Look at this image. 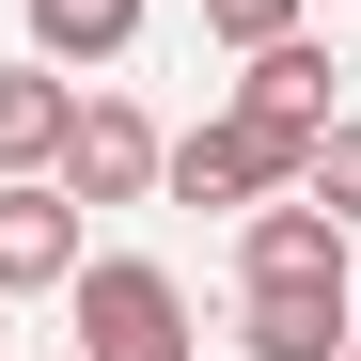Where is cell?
I'll list each match as a JSON object with an SVG mask.
<instances>
[{"label":"cell","instance_id":"1","mask_svg":"<svg viewBox=\"0 0 361 361\" xmlns=\"http://www.w3.org/2000/svg\"><path fill=\"white\" fill-rule=\"evenodd\" d=\"M157 189L173 204H267V189H298V142H267L252 110H204L189 142H157Z\"/></svg>","mask_w":361,"mask_h":361},{"label":"cell","instance_id":"2","mask_svg":"<svg viewBox=\"0 0 361 361\" xmlns=\"http://www.w3.org/2000/svg\"><path fill=\"white\" fill-rule=\"evenodd\" d=\"M63 283H79V361H126V345H173V330H189V298H173L157 252H79Z\"/></svg>","mask_w":361,"mask_h":361},{"label":"cell","instance_id":"3","mask_svg":"<svg viewBox=\"0 0 361 361\" xmlns=\"http://www.w3.org/2000/svg\"><path fill=\"white\" fill-rule=\"evenodd\" d=\"M47 189L63 204H157V126L126 94H79V126H63V157H47Z\"/></svg>","mask_w":361,"mask_h":361},{"label":"cell","instance_id":"4","mask_svg":"<svg viewBox=\"0 0 361 361\" xmlns=\"http://www.w3.org/2000/svg\"><path fill=\"white\" fill-rule=\"evenodd\" d=\"M345 252H361V235H345L330 204H298V189L235 204V283H345Z\"/></svg>","mask_w":361,"mask_h":361},{"label":"cell","instance_id":"5","mask_svg":"<svg viewBox=\"0 0 361 361\" xmlns=\"http://www.w3.org/2000/svg\"><path fill=\"white\" fill-rule=\"evenodd\" d=\"M361 283H235V361H345Z\"/></svg>","mask_w":361,"mask_h":361},{"label":"cell","instance_id":"6","mask_svg":"<svg viewBox=\"0 0 361 361\" xmlns=\"http://www.w3.org/2000/svg\"><path fill=\"white\" fill-rule=\"evenodd\" d=\"M63 267H79V204L47 173H0V298H47Z\"/></svg>","mask_w":361,"mask_h":361},{"label":"cell","instance_id":"7","mask_svg":"<svg viewBox=\"0 0 361 361\" xmlns=\"http://www.w3.org/2000/svg\"><path fill=\"white\" fill-rule=\"evenodd\" d=\"M235 63H252V79H235V110H252L267 142H314V126H330V47H314V32H283V47H235Z\"/></svg>","mask_w":361,"mask_h":361},{"label":"cell","instance_id":"8","mask_svg":"<svg viewBox=\"0 0 361 361\" xmlns=\"http://www.w3.org/2000/svg\"><path fill=\"white\" fill-rule=\"evenodd\" d=\"M63 126H79V79L63 63H0V173H47Z\"/></svg>","mask_w":361,"mask_h":361},{"label":"cell","instance_id":"9","mask_svg":"<svg viewBox=\"0 0 361 361\" xmlns=\"http://www.w3.org/2000/svg\"><path fill=\"white\" fill-rule=\"evenodd\" d=\"M126 47H142V0H32V63H126Z\"/></svg>","mask_w":361,"mask_h":361},{"label":"cell","instance_id":"10","mask_svg":"<svg viewBox=\"0 0 361 361\" xmlns=\"http://www.w3.org/2000/svg\"><path fill=\"white\" fill-rule=\"evenodd\" d=\"M298 204H330V220L361 235V110H330V126L298 142Z\"/></svg>","mask_w":361,"mask_h":361},{"label":"cell","instance_id":"11","mask_svg":"<svg viewBox=\"0 0 361 361\" xmlns=\"http://www.w3.org/2000/svg\"><path fill=\"white\" fill-rule=\"evenodd\" d=\"M204 32H220V47H283V32H298V0H204Z\"/></svg>","mask_w":361,"mask_h":361},{"label":"cell","instance_id":"12","mask_svg":"<svg viewBox=\"0 0 361 361\" xmlns=\"http://www.w3.org/2000/svg\"><path fill=\"white\" fill-rule=\"evenodd\" d=\"M126 361H204V345H189V330H173V345H126Z\"/></svg>","mask_w":361,"mask_h":361},{"label":"cell","instance_id":"13","mask_svg":"<svg viewBox=\"0 0 361 361\" xmlns=\"http://www.w3.org/2000/svg\"><path fill=\"white\" fill-rule=\"evenodd\" d=\"M345 361H361V314H345Z\"/></svg>","mask_w":361,"mask_h":361},{"label":"cell","instance_id":"14","mask_svg":"<svg viewBox=\"0 0 361 361\" xmlns=\"http://www.w3.org/2000/svg\"><path fill=\"white\" fill-rule=\"evenodd\" d=\"M47 361H79V345H47Z\"/></svg>","mask_w":361,"mask_h":361}]
</instances>
